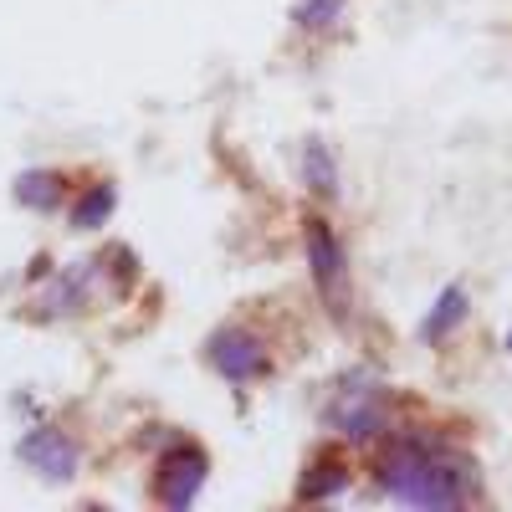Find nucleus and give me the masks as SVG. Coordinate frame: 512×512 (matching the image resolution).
<instances>
[{
	"label": "nucleus",
	"mask_w": 512,
	"mask_h": 512,
	"mask_svg": "<svg viewBox=\"0 0 512 512\" xmlns=\"http://www.w3.org/2000/svg\"><path fill=\"white\" fill-rule=\"evenodd\" d=\"M344 492H349V466L338 456H318L303 472V482H297V497L303 502H328V497H344Z\"/></svg>",
	"instance_id": "obj_8"
},
{
	"label": "nucleus",
	"mask_w": 512,
	"mask_h": 512,
	"mask_svg": "<svg viewBox=\"0 0 512 512\" xmlns=\"http://www.w3.org/2000/svg\"><path fill=\"white\" fill-rule=\"evenodd\" d=\"M62 195H67V185H62L57 169H26V175L16 180V200L26 210H57Z\"/></svg>",
	"instance_id": "obj_10"
},
{
	"label": "nucleus",
	"mask_w": 512,
	"mask_h": 512,
	"mask_svg": "<svg viewBox=\"0 0 512 512\" xmlns=\"http://www.w3.org/2000/svg\"><path fill=\"white\" fill-rule=\"evenodd\" d=\"M205 472H210V461H205L200 446H185V441H180V446H169L164 461H159V477H154L159 502H164V507H175V512L195 507V497H200V487H205Z\"/></svg>",
	"instance_id": "obj_4"
},
{
	"label": "nucleus",
	"mask_w": 512,
	"mask_h": 512,
	"mask_svg": "<svg viewBox=\"0 0 512 512\" xmlns=\"http://www.w3.org/2000/svg\"><path fill=\"white\" fill-rule=\"evenodd\" d=\"M16 456L31 466V472L47 477V482H72V472H77V446H72V436L52 431V425L26 431L21 446H16Z\"/></svg>",
	"instance_id": "obj_6"
},
{
	"label": "nucleus",
	"mask_w": 512,
	"mask_h": 512,
	"mask_svg": "<svg viewBox=\"0 0 512 512\" xmlns=\"http://www.w3.org/2000/svg\"><path fill=\"white\" fill-rule=\"evenodd\" d=\"M379 487L405 507H461L477 487V472L472 461L451 456L446 441L400 431L379 456Z\"/></svg>",
	"instance_id": "obj_1"
},
{
	"label": "nucleus",
	"mask_w": 512,
	"mask_h": 512,
	"mask_svg": "<svg viewBox=\"0 0 512 512\" xmlns=\"http://www.w3.org/2000/svg\"><path fill=\"white\" fill-rule=\"evenodd\" d=\"M113 205H118V190L103 180V185H93V190H82V200L72 205V226L77 231H103L108 221H113Z\"/></svg>",
	"instance_id": "obj_11"
},
{
	"label": "nucleus",
	"mask_w": 512,
	"mask_h": 512,
	"mask_svg": "<svg viewBox=\"0 0 512 512\" xmlns=\"http://www.w3.org/2000/svg\"><path fill=\"white\" fill-rule=\"evenodd\" d=\"M466 308H472V303H466V287H461V282H451V287L436 297V308L425 313V323H420V338H425V344H441V338H446L451 328H461Z\"/></svg>",
	"instance_id": "obj_9"
},
{
	"label": "nucleus",
	"mask_w": 512,
	"mask_h": 512,
	"mask_svg": "<svg viewBox=\"0 0 512 512\" xmlns=\"http://www.w3.org/2000/svg\"><path fill=\"white\" fill-rule=\"evenodd\" d=\"M328 420L354 446H369V441H379L384 431H390V405H384V390L369 374H349L344 390H338L333 405H328Z\"/></svg>",
	"instance_id": "obj_3"
},
{
	"label": "nucleus",
	"mask_w": 512,
	"mask_h": 512,
	"mask_svg": "<svg viewBox=\"0 0 512 512\" xmlns=\"http://www.w3.org/2000/svg\"><path fill=\"white\" fill-rule=\"evenodd\" d=\"M93 272H98V262H82L77 272L57 277V282H52V292H41V297H36V318H62V313H77L82 303H88Z\"/></svg>",
	"instance_id": "obj_7"
},
{
	"label": "nucleus",
	"mask_w": 512,
	"mask_h": 512,
	"mask_svg": "<svg viewBox=\"0 0 512 512\" xmlns=\"http://www.w3.org/2000/svg\"><path fill=\"white\" fill-rule=\"evenodd\" d=\"M303 185L313 190V195H323V200H333L338 195V164H333V154H328V144H303Z\"/></svg>",
	"instance_id": "obj_12"
},
{
	"label": "nucleus",
	"mask_w": 512,
	"mask_h": 512,
	"mask_svg": "<svg viewBox=\"0 0 512 512\" xmlns=\"http://www.w3.org/2000/svg\"><path fill=\"white\" fill-rule=\"evenodd\" d=\"M303 246H308V267H313V282H318V297H323V308L338 318V323H349V308H354V282H349V256H344V241L333 236L328 221H308L303 231Z\"/></svg>",
	"instance_id": "obj_2"
},
{
	"label": "nucleus",
	"mask_w": 512,
	"mask_h": 512,
	"mask_svg": "<svg viewBox=\"0 0 512 512\" xmlns=\"http://www.w3.org/2000/svg\"><path fill=\"white\" fill-rule=\"evenodd\" d=\"M507 349H512V333H507Z\"/></svg>",
	"instance_id": "obj_14"
},
{
	"label": "nucleus",
	"mask_w": 512,
	"mask_h": 512,
	"mask_svg": "<svg viewBox=\"0 0 512 512\" xmlns=\"http://www.w3.org/2000/svg\"><path fill=\"white\" fill-rule=\"evenodd\" d=\"M205 359L216 374H226L231 384H246L256 374H267V344L246 328H216L205 344Z\"/></svg>",
	"instance_id": "obj_5"
},
{
	"label": "nucleus",
	"mask_w": 512,
	"mask_h": 512,
	"mask_svg": "<svg viewBox=\"0 0 512 512\" xmlns=\"http://www.w3.org/2000/svg\"><path fill=\"white\" fill-rule=\"evenodd\" d=\"M344 6L349 0H297L292 21H297V31H328L338 16H344Z\"/></svg>",
	"instance_id": "obj_13"
}]
</instances>
